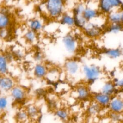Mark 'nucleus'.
I'll return each mask as SVG.
<instances>
[{
    "mask_svg": "<svg viewBox=\"0 0 123 123\" xmlns=\"http://www.w3.org/2000/svg\"><path fill=\"white\" fill-rule=\"evenodd\" d=\"M39 5L41 10L52 19H59L66 11V0H46Z\"/></svg>",
    "mask_w": 123,
    "mask_h": 123,
    "instance_id": "obj_1",
    "label": "nucleus"
},
{
    "mask_svg": "<svg viewBox=\"0 0 123 123\" xmlns=\"http://www.w3.org/2000/svg\"><path fill=\"white\" fill-rule=\"evenodd\" d=\"M123 7L122 0H98V8L100 13L107 15L113 10L121 9Z\"/></svg>",
    "mask_w": 123,
    "mask_h": 123,
    "instance_id": "obj_2",
    "label": "nucleus"
},
{
    "mask_svg": "<svg viewBox=\"0 0 123 123\" xmlns=\"http://www.w3.org/2000/svg\"><path fill=\"white\" fill-rule=\"evenodd\" d=\"M81 72L85 80L89 82L97 81L102 74L100 67L95 65L84 64L81 67Z\"/></svg>",
    "mask_w": 123,
    "mask_h": 123,
    "instance_id": "obj_3",
    "label": "nucleus"
},
{
    "mask_svg": "<svg viewBox=\"0 0 123 123\" xmlns=\"http://www.w3.org/2000/svg\"><path fill=\"white\" fill-rule=\"evenodd\" d=\"M83 30L86 36L92 38L98 37L102 33L101 26L93 21H88Z\"/></svg>",
    "mask_w": 123,
    "mask_h": 123,
    "instance_id": "obj_4",
    "label": "nucleus"
},
{
    "mask_svg": "<svg viewBox=\"0 0 123 123\" xmlns=\"http://www.w3.org/2000/svg\"><path fill=\"white\" fill-rule=\"evenodd\" d=\"M64 68L66 73L71 77H75L81 71V67L79 62L73 59L65 62Z\"/></svg>",
    "mask_w": 123,
    "mask_h": 123,
    "instance_id": "obj_5",
    "label": "nucleus"
},
{
    "mask_svg": "<svg viewBox=\"0 0 123 123\" xmlns=\"http://www.w3.org/2000/svg\"><path fill=\"white\" fill-rule=\"evenodd\" d=\"M63 47L66 51L70 53H74L77 47V41L75 38L71 34H67L62 39Z\"/></svg>",
    "mask_w": 123,
    "mask_h": 123,
    "instance_id": "obj_6",
    "label": "nucleus"
},
{
    "mask_svg": "<svg viewBox=\"0 0 123 123\" xmlns=\"http://www.w3.org/2000/svg\"><path fill=\"white\" fill-rule=\"evenodd\" d=\"M94 5V3L86 4L84 10L83 16L88 22L95 20L101 14L98 8V3Z\"/></svg>",
    "mask_w": 123,
    "mask_h": 123,
    "instance_id": "obj_7",
    "label": "nucleus"
},
{
    "mask_svg": "<svg viewBox=\"0 0 123 123\" xmlns=\"http://www.w3.org/2000/svg\"><path fill=\"white\" fill-rule=\"evenodd\" d=\"M108 107L110 111L123 113V98L118 96L111 97Z\"/></svg>",
    "mask_w": 123,
    "mask_h": 123,
    "instance_id": "obj_8",
    "label": "nucleus"
},
{
    "mask_svg": "<svg viewBox=\"0 0 123 123\" xmlns=\"http://www.w3.org/2000/svg\"><path fill=\"white\" fill-rule=\"evenodd\" d=\"M14 86V81L12 78L6 74H0V91L10 92Z\"/></svg>",
    "mask_w": 123,
    "mask_h": 123,
    "instance_id": "obj_9",
    "label": "nucleus"
},
{
    "mask_svg": "<svg viewBox=\"0 0 123 123\" xmlns=\"http://www.w3.org/2000/svg\"><path fill=\"white\" fill-rule=\"evenodd\" d=\"M10 96L12 99L17 102L24 100L26 97L25 89L19 86H14L10 91Z\"/></svg>",
    "mask_w": 123,
    "mask_h": 123,
    "instance_id": "obj_10",
    "label": "nucleus"
},
{
    "mask_svg": "<svg viewBox=\"0 0 123 123\" xmlns=\"http://www.w3.org/2000/svg\"><path fill=\"white\" fill-rule=\"evenodd\" d=\"M11 23V17L6 8L0 9V29L7 28Z\"/></svg>",
    "mask_w": 123,
    "mask_h": 123,
    "instance_id": "obj_11",
    "label": "nucleus"
},
{
    "mask_svg": "<svg viewBox=\"0 0 123 123\" xmlns=\"http://www.w3.org/2000/svg\"><path fill=\"white\" fill-rule=\"evenodd\" d=\"M76 98L80 100L87 99L90 96V91L89 88L83 85L78 86L75 89Z\"/></svg>",
    "mask_w": 123,
    "mask_h": 123,
    "instance_id": "obj_12",
    "label": "nucleus"
},
{
    "mask_svg": "<svg viewBox=\"0 0 123 123\" xmlns=\"http://www.w3.org/2000/svg\"><path fill=\"white\" fill-rule=\"evenodd\" d=\"M111 98V96L100 92L96 93L93 96V101L97 102L102 107H108Z\"/></svg>",
    "mask_w": 123,
    "mask_h": 123,
    "instance_id": "obj_13",
    "label": "nucleus"
},
{
    "mask_svg": "<svg viewBox=\"0 0 123 123\" xmlns=\"http://www.w3.org/2000/svg\"><path fill=\"white\" fill-rule=\"evenodd\" d=\"M60 23L68 27H73L75 26L74 18V14L72 12H65L59 18Z\"/></svg>",
    "mask_w": 123,
    "mask_h": 123,
    "instance_id": "obj_14",
    "label": "nucleus"
},
{
    "mask_svg": "<svg viewBox=\"0 0 123 123\" xmlns=\"http://www.w3.org/2000/svg\"><path fill=\"white\" fill-rule=\"evenodd\" d=\"M116 86L114 82L107 81L105 82L100 88V92L112 97L115 92Z\"/></svg>",
    "mask_w": 123,
    "mask_h": 123,
    "instance_id": "obj_15",
    "label": "nucleus"
},
{
    "mask_svg": "<svg viewBox=\"0 0 123 123\" xmlns=\"http://www.w3.org/2000/svg\"><path fill=\"white\" fill-rule=\"evenodd\" d=\"M121 9L113 10L106 15L107 20L109 24L121 23Z\"/></svg>",
    "mask_w": 123,
    "mask_h": 123,
    "instance_id": "obj_16",
    "label": "nucleus"
},
{
    "mask_svg": "<svg viewBox=\"0 0 123 123\" xmlns=\"http://www.w3.org/2000/svg\"><path fill=\"white\" fill-rule=\"evenodd\" d=\"M28 26L30 29L37 32L43 28V21L38 18H33L29 21Z\"/></svg>",
    "mask_w": 123,
    "mask_h": 123,
    "instance_id": "obj_17",
    "label": "nucleus"
},
{
    "mask_svg": "<svg viewBox=\"0 0 123 123\" xmlns=\"http://www.w3.org/2000/svg\"><path fill=\"white\" fill-rule=\"evenodd\" d=\"M48 73L46 67L43 64L38 63L34 68V75L37 78H43L46 77Z\"/></svg>",
    "mask_w": 123,
    "mask_h": 123,
    "instance_id": "obj_18",
    "label": "nucleus"
},
{
    "mask_svg": "<svg viewBox=\"0 0 123 123\" xmlns=\"http://www.w3.org/2000/svg\"><path fill=\"white\" fill-rule=\"evenodd\" d=\"M8 60L6 56L0 54V74L5 75L8 72Z\"/></svg>",
    "mask_w": 123,
    "mask_h": 123,
    "instance_id": "obj_19",
    "label": "nucleus"
},
{
    "mask_svg": "<svg viewBox=\"0 0 123 123\" xmlns=\"http://www.w3.org/2000/svg\"><path fill=\"white\" fill-rule=\"evenodd\" d=\"M101 108L102 107L100 105H99L95 101H93V102L90 103V104H89L88 106L87 109V111L89 115H96L100 112Z\"/></svg>",
    "mask_w": 123,
    "mask_h": 123,
    "instance_id": "obj_20",
    "label": "nucleus"
},
{
    "mask_svg": "<svg viewBox=\"0 0 123 123\" xmlns=\"http://www.w3.org/2000/svg\"><path fill=\"white\" fill-rule=\"evenodd\" d=\"M105 55L111 59H117L121 56L122 51L119 48H113L106 50Z\"/></svg>",
    "mask_w": 123,
    "mask_h": 123,
    "instance_id": "obj_21",
    "label": "nucleus"
},
{
    "mask_svg": "<svg viewBox=\"0 0 123 123\" xmlns=\"http://www.w3.org/2000/svg\"><path fill=\"white\" fill-rule=\"evenodd\" d=\"M75 26L80 29H83L88 21L85 19L83 14L74 15Z\"/></svg>",
    "mask_w": 123,
    "mask_h": 123,
    "instance_id": "obj_22",
    "label": "nucleus"
},
{
    "mask_svg": "<svg viewBox=\"0 0 123 123\" xmlns=\"http://www.w3.org/2000/svg\"><path fill=\"white\" fill-rule=\"evenodd\" d=\"M123 30V25L121 23L109 24L107 32L111 34H117Z\"/></svg>",
    "mask_w": 123,
    "mask_h": 123,
    "instance_id": "obj_23",
    "label": "nucleus"
},
{
    "mask_svg": "<svg viewBox=\"0 0 123 123\" xmlns=\"http://www.w3.org/2000/svg\"><path fill=\"white\" fill-rule=\"evenodd\" d=\"M29 119H37L39 116V111L37 108L34 105H30L26 110Z\"/></svg>",
    "mask_w": 123,
    "mask_h": 123,
    "instance_id": "obj_24",
    "label": "nucleus"
},
{
    "mask_svg": "<svg viewBox=\"0 0 123 123\" xmlns=\"http://www.w3.org/2000/svg\"><path fill=\"white\" fill-rule=\"evenodd\" d=\"M56 116L60 120L65 121L69 118V112L64 109H59L55 111Z\"/></svg>",
    "mask_w": 123,
    "mask_h": 123,
    "instance_id": "obj_25",
    "label": "nucleus"
},
{
    "mask_svg": "<svg viewBox=\"0 0 123 123\" xmlns=\"http://www.w3.org/2000/svg\"><path fill=\"white\" fill-rule=\"evenodd\" d=\"M16 119L18 122H24L29 119V116L26 110H20L17 112L15 115Z\"/></svg>",
    "mask_w": 123,
    "mask_h": 123,
    "instance_id": "obj_26",
    "label": "nucleus"
},
{
    "mask_svg": "<svg viewBox=\"0 0 123 123\" xmlns=\"http://www.w3.org/2000/svg\"><path fill=\"white\" fill-rule=\"evenodd\" d=\"M37 32L31 30H27L25 34V38L26 41L29 43H33L37 39Z\"/></svg>",
    "mask_w": 123,
    "mask_h": 123,
    "instance_id": "obj_27",
    "label": "nucleus"
},
{
    "mask_svg": "<svg viewBox=\"0 0 123 123\" xmlns=\"http://www.w3.org/2000/svg\"><path fill=\"white\" fill-rule=\"evenodd\" d=\"M9 105V99L5 96H0V111H5Z\"/></svg>",
    "mask_w": 123,
    "mask_h": 123,
    "instance_id": "obj_28",
    "label": "nucleus"
},
{
    "mask_svg": "<svg viewBox=\"0 0 123 123\" xmlns=\"http://www.w3.org/2000/svg\"><path fill=\"white\" fill-rule=\"evenodd\" d=\"M109 118L113 122H120L123 120V113L110 111Z\"/></svg>",
    "mask_w": 123,
    "mask_h": 123,
    "instance_id": "obj_29",
    "label": "nucleus"
},
{
    "mask_svg": "<svg viewBox=\"0 0 123 123\" xmlns=\"http://www.w3.org/2000/svg\"><path fill=\"white\" fill-rule=\"evenodd\" d=\"M9 35V32L7 28L0 29V37L2 38H6Z\"/></svg>",
    "mask_w": 123,
    "mask_h": 123,
    "instance_id": "obj_30",
    "label": "nucleus"
},
{
    "mask_svg": "<svg viewBox=\"0 0 123 123\" xmlns=\"http://www.w3.org/2000/svg\"><path fill=\"white\" fill-rule=\"evenodd\" d=\"M114 83L116 87L123 88V78L116 80Z\"/></svg>",
    "mask_w": 123,
    "mask_h": 123,
    "instance_id": "obj_31",
    "label": "nucleus"
},
{
    "mask_svg": "<svg viewBox=\"0 0 123 123\" xmlns=\"http://www.w3.org/2000/svg\"><path fill=\"white\" fill-rule=\"evenodd\" d=\"M35 59L37 61H41L43 59V55L40 52H37L35 55Z\"/></svg>",
    "mask_w": 123,
    "mask_h": 123,
    "instance_id": "obj_32",
    "label": "nucleus"
},
{
    "mask_svg": "<svg viewBox=\"0 0 123 123\" xmlns=\"http://www.w3.org/2000/svg\"><path fill=\"white\" fill-rule=\"evenodd\" d=\"M33 0L38 4H41V3L45 2L46 0Z\"/></svg>",
    "mask_w": 123,
    "mask_h": 123,
    "instance_id": "obj_33",
    "label": "nucleus"
},
{
    "mask_svg": "<svg viewBox=\"0 0 123 123\" xmlns=\"http://www.w3.org/2000/svg\"><path fill=\"white\" fill-rule=\"evenodd\" d=\"M121 23L123 25V8L121 9Z\"/></svg>",
    "mask_w": 123,
    "mask_h": 123,
    "instance_id": "obj_34",
    "label": "nucleus"
},
{
    "mask_svg": "<svg viewBox=\"0 0 123 123\" xmlns=\"http://www.w3.org/2000/svg\"><path fill=\"white\" fill-rule=\"evenodd\" d=\"M122 1H123V0H122Z\"/></svg>",
    "mask_w": 123,
    "mask_h": 123,
    "instance_id": "obj_35",
    "label": "nucleus"
},
{
    "mask_svg": "<svg viewBox=\"0 0 123 123\" xmlns=\"http://www.w3.org/2000/svg\"></svg>",
    "mask_w": 123,
    "mask_h": 123,
    "instance_id": "obj_36",
    "label": "nucleus"
},
{
    "mask_svg": "<svg viewBox=\"0 0 123 123\" xmlns=\"http://www.w3.org/2000/svg\"></svg>",
    "mask_w": 123,
    "mask_h": 123,
    "instance_id": "obj_37",
    "label": "nucleus"
}]
</instances>
